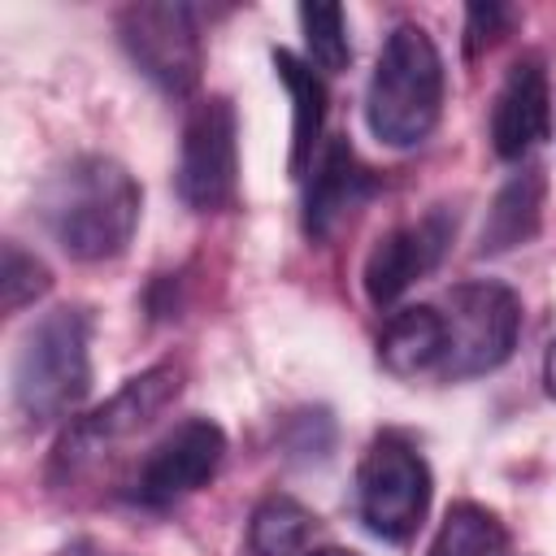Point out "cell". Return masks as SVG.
<instances>
[{"label":"cell","instance_id":"10","mask_svg":"<svg viewBox=\"0 0 556 556\" xmlns=\"http://www.w3.org/2000/svg\"><path fill=\"white\" fill-rule=\"evenodd\" d=\"M456 217H447V208H430L426 217L395 226L391 235H382L374 243V252L365 256V295L374 308H391L417 278H426L447 243H452Z\"/></svg>","mask_w":556,"mask_h":556},{"label":"cell","instance_id":"16","mask_svg":"<svg viewBox=\"0 0 556 556\" xmlns=\"http://www.w3.org/2000/svg\"><path fill=\"white\" fill-rule=\"evenodd\" d=\"M317 517L291 495H265L248 521L252 556H308Z\"/></svg>","mask_w":556,"mask_h":556},{"label":"cell","instance_id":"7","mask_svg":"<svg viewBox=\"0 0 556 556\" xmlns=\"http://www.w3.org/2000/svg\"><path fill=\"white\" fill-rule=\"evenodd\" d=\"M117 35L135 70L165 96H191L200 87L204 48L195 9L182 0H143L126 4L117 17Z\"/></svg>","mask_w":556,"mask_h":556},{"label":"cell","instance_id":"8","mask_svg":"<svg viewBox=\"0 0 556 556\" xmlns=\"http://www.w3.org/2000/svg\"><path fill=\"white\" fill-rule=\"evenodd\" d=\"M239 191V122L226 96H208L182 126L178 195L195 213H217Z\"/></svg>","mask_w":556,"mask_h":556},{"label":"cell","instance_id":"9","mask_svg":"<svg viewBox=\"0 0 556 556\" xmlns=\"http://www.w3.org/2000/svg\"><path fill=\"white\" fill-rule=\"evenodd\" d=\"M222 460H226L222 426L208 417H187L143 456L130 495L143 508H169L191 491H200L222 469Z\"/></svg>","mask_w":556,"mask_h":556},{"label":"cell","instance_id":"19","mask_svg":"<svg viewBox=\"0 0 556 556\" xmlns=\"http://www.w3.org/2000/svg\"><path fill=\"white\" fill-rule=\"evenodd\" d=\"M52 287V274L39 256L22 252L17 243H4L0 252V291H4V313H17L26 304H35L43 291Z\"/></svg>","mask_w":556,"mask_h":556},{"label":"cell","instance_id":"5","mask_svg":"<svg viewBox=\"0 0 556 556\" xmlns=\"http://www.w3.org/2000/svg\"><path fill=\"white\" fill-rule=\"evenodd\" d=\"M439 313L447 326V352H443L439 378L465 382L500 369L513 356L517 330H521V300L504 282H491V278L460 282L447 291Z\"/></svg>","mask_w":556,"mask_h":556},{"label":"cell","instance_id":"21","mask_svg":"<svg viewBox=\"0 0 556 556\" xmlns=\"http://www.w3.org/2000/svg\"><path fill=\"white\" fill-rule=\"evenodd\" d=\"M543 382H547V395H556V339L547 343V356H543Z\"/></svg>","mask_w":556,"mask_h":556},{"label":"cell","instance_id":"2","mask_svg":"<svg viewBox=\"0 0 556 556\" xmlns=\"http://www.w3.org/2000/svg\"><path fill=\"white\" fill-rule=\"evenodd\" d=\"M443 113V56L434 39L404 22L387 35L369 91H365V122L387 148H417Z\"/></svg>","mask_w":556,"mask_h":556},{"label":"cell","instance_id":"20","mask_svg":"<svg viewBox=\"0 0 556 556\" xmlns=\"http://www.w3.org/2000/svg\"><path fill=\"white\" fill-rule=\"evenodd\" d=\"M508 22H513V9H504V4H469V13H465V52L478 56L482 48H491L504 35Z\"/></svg>","mask_w":556,"mask_h":556},{"label":"cell","instance_id":"3","mask_svg":"<svg viewBox=\"0 0 556 556\" xmlns=\"http://www.w3.org/2000/svg\"><path fill=\"white\" fill-rule=\"evenodd\" d=\"M91 391V317L87 308L43 313L13 356V404L30 426H48Z\"/></svg>","mask_w":556,"mask_h":556},{"label":"cell","instance_id":"1","mask_svg":"<svg viewBox=\"0 0 556 556\" xmlns=\"http://www.w3.org/2000/svg\"><path fill=\"white\" fill-rule=\"evenodd\" d=\"M143 191L135 174L113 156H74L35 195V213L52 243L74 261H109L126 252L139 226Z\"/></svg>","mask_w":556,"mask_h":556},{"label":"cell","instance_id":"6","mask_svg":"<svg viewBox=\"0 0 556 556\" xmlns=\"http://www.w3.org/2000/svg\"><path fill=\"white\" fill-rule=\"evenodd\" d=\"M356 508L369 534L408 543L430 508V465L395 430L378 434L356 469Z\"/></svg>","mask_w":556,"mask_h":556},{"label":"cell","instance_id":"11","mask_svg":"<svg viewBox=\"0 0 556 556\" xmlns=\"http://www.w3.org/2000/svg\"><path fill=\"white\" fill-rule=\"evenodd\" d=\"M308 174L313 178H308V191H304V235L313 243L330 239L378 191L374 169L361 165V156L352 152L348 139H326V148L317 152Z\"/></svg>","mask_w":556,"mask_h":556},{"label":"cell","instance_id":"18","mask_svg":"<svg viewBox=\"0 0 556 556\" xmlns=\"http://www.w3.org/2000/svg\"><path fill=\"white\" fill-rule=\"evenodd\" d=\"M300 26H304V43H308V61L321 74H339L352 61V43H348V13L339 4H300Z\"/></svg>","mask_w":556,"mask_h":556},{"label":"cell","instance_id":"22","mask_svg":"<svg viewBox=\"0 0 556 556\" xmlns=\"http://www.w3.org/2000/svg\"><path fill=\"white\" fill-rule=\"evenodd\" d=\"M308 556H361V552H352V547H317Z\"/></svg>","mask_w":556,"mask_h":556},{"label":"cell","instance_id":"14","mask_svg":"<svg viewBox=\"0 0 556 556\" xmlns=\"http://www.w3.org/2000/svg\"><path fill=\"white\" fill-rule=\"evenodd\" d=\"M447 352V326L434 304H413L391 313L378 339V361L395 378H417L426 369H439Z\"/></svg>","mask_w":556,"mask_h":556},{"label":"cell","instance_id":"17","mask_svg":"<svg viewBox=\"0 0 556 556\" xmlns=\"http://www.w3.org/2000/svg\"><path fill=\"white\" fill-rule=\"evenodd\" d=\"M430 556H513V547H508L504 521L491 508L460 500L447 508V517L430 543Z\"/></svg>","mask_w":556,"mask_h":556},{"label":"cell","instance_id":"23","mask_svg":"<svg viewBox=\"0 0 556 556\" xmlns=\"http://www.w3.org/2000/svg\"><path fill=\"white\" fill-rule=\"evenodd\" d=\"M65 556H96V552H87V547H74V552H65Z\"/></svg>","mask_w":556,"mask_h":556},{"label":"cell","instance_id":"13","mask_svg":"<svg viewBox=\"0 0 556 556\" xmlns=\"http://www.w3.org/2000/svg\"><path fill=\"white\" fill-rule=\"evenodd\" d=\"M543 200H547V178L539 165H526L521 174H513L491 208H486V222H482V235H478V252L482 256H500V252H513V248H526L539 226H543Z\"/></svg>","mask_w":556,"mask_h":556},{"label":"cell","instance_id":"15","mask_svg":"<svg viewBox=\"0 0 556 556\" xmlns=\"http://www.w3.org/2000/svg\"><path fill=\"white\" fill-rule=\"evenodd\" d=\"M274 61V74L278 83L287 87L291 96V174H308L313 169V156H317V143H321V122H326V87L317 78V70L308 61H300L295 52L287 48H274L269 52Z\"/></svg>","mask_w":556,"mask_h":556},{"label":"cell","instance_id":"12","mask_svg":"<svg viewBox=\"0 0 556 556\" xmlns=\"http://www.w3.org/2000/svg\"><path fill=\"white\" fill-rule=\"evenodd\" d=\"M547 126H552L547 70L539 56H517L491 109V148L504 161H521L539 139H547Z\"/></svg>","mask_w":556,"mask_h":556},{"label":"cell","instance_id":"4","mask_svg":"<svg viewBox=\"0 0 556 556\" xmlns=\"http://www.w3.org/2000/svg\"><path fill=\"white\" fill-rule=\"evenodd\" d=\"M182 391V369L174 361H161L143 374H135L122 391H113L96 413L78 417L65 439L52 452V482H74L91 465H100L117 443L148 430Z\"/></svg>","mask_w":556,"mask_h":556}]
</instances>
